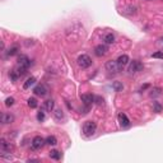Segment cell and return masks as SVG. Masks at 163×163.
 I'll return each mask as SVG.
<instances>
[{"label": "cell", "instance_id": "9a60e30c", "mask_svg": "<svg viewBox=\"0 0 163 163\" xmlns=\"http://www.w3.org/2000/svg\"><path fill=\"white\" fill-rule=\"evenodd\" d=\"M103 41H105L106 45H111V43L115 42V36L112 33H107L105 36V38H103Z\"/></svg>", "mask_w": 163, "mask_h": 163}, {"label": "cell", "instance_id": "277c9868", "mask_svg": "<svg viewBox=\"0 0 163 163\" xmlns=\"http://www.w3.org/2000/svg\"><path fill=\"white\" fill-rule=\"evenodd\" d=\"M142 70H143V64L138 60H133L130 62L129 68H127V72H129L130 74H135V73H138V72H142Z\"/></svg>", "mask_w": 163, "mask_h": 163}, {"label": "cell", "instance_id": "3957f363", "mask_svg": "<svg viewBox=\"0 0 163 163\" xmlns=\"http://www.w3.org/2000/svg\"><path fill=\"white\" fill-rule=\"evenodd\" d=\"M106 69H107V72L116 74V73L121 72L122 68L120 66V65H119L117 60H108L107 62H106Z\"/></svg>", "mask_w": 163, "mask_h": 163}, {"label": "cell", "instance_id": "9c48e42d", "mask_svg": "<svg viewBox=\"0 0 163 163\" xmlns=\"http://www.w3.org/2000/svg\"><path fill=\"white\" fill-rule=\"evenodd\" d=\"M18 64H19V66H23V68H27V69H28V66L31 65V60L28 59V56L21 55L19 58H18Z\"/></svg>", "mask_w": 163, "mask_h": 163}, {"label": "cell", "instance_id": "4fadbf2b", "mask_svg": "<svg viewBox=\"0 0 163 163\" xmlns=\"http://www.w3.org/2000/svg\"><path fill=\"white\" fill-rule=\"evenodd\" d=\"M54 106H55V102L52 99H47V101H45V103H43V110L47 111V112H52Z\"/></svg>", "mask_w": 163, "mask_h": 163}, {"label": "cell", "instance_id": "7c38bea8", "mask_svg": "<svg viewBox=\"0 0 163 163\" xmlns=\"http://www.w3.org/2000/svg\"><path fill=\"white\" fill-rule=\"evenodd\" d=\"M14 121V116L10 113H3L1 115V124L7 125V124H12Z\"/></svg>", "mask_w": 163, "mask_h": 163}, {"label": "cell", "instance_id": "d4e9b609", "mask_svg": "<svg viewBox=\"0 0 163 163\" xmlns=\"http://www.w3.org/2000/svg\"><path fill=\"white\" fill-rule=\"evenodd\" d=\"M13 105H14V98H13V97H9V98L5 99V106H7V107H10V106H13Z\"/></svg>", "mask_w": 163, "mask_h": 163}, {"label": "cell", "instance_id": "7a4b0ae2", "mask_svg": "<svg viewBox=\"0 0 163 163\" xmlns=\"http://www.w3.org/2000/svg\"><path fill=\"white\" fill-rule=\"evenodd\" d=\"M77 64L79 65V68H82V69H87V68H89L92 65V59L89 58L88 55L83 54V55H80L79 58H78Z\"/></svg>", "mask_w": 163, "mask_h": 163}, {"label": "cell", "instance_id": "83f0119b", "mask_svg": "<svg viewBox=\"0 0 163 163\" xmlns=\"http://www.w3.org/2000/svg\"><path fill=\"white\" fill-rule=\"evenodd\" d=\"M10 78H12V80L13 82H15V80H17L18 79V77H19V75H18V73L17 72H12V73H10Z\"/></svg>", "mask_w": 163, "mask_h": 163}, {"label": "cell", "instance_id": "8fae6325", "mask_svg": "<svg viewBox=\"0 0 163 163\" xmlns=\"http://www.w3.org/2000/svg\"><path fill=\"white\" fill-rule=\"evenodd\" d=\"M34 94H37V96H41V97H45L46 94H47V88H46L45 85H42V84H40V85H37L36 88L33 89Z\"/></svg>", "mask_w": 163, "mask_h": 163}, {"label": "cell", "instance_id": "cb8c5ba5", "mask_svg": "<svg viewBox=\"0 0 163 163\" xmlns=\"http://www.w3.org/2000/svg\"><path fill=\"white\" fill-rule=\"evenodd\" d=\"M161 96V88H154L150 92V97H158Z\"/></svg>", "mask_w": 163, "mask_h": 163}, {"label": "cell", "instance_id": "30bf717a", "mask_svg": "<svg viewBox=\"0 0 163 163\" xmlns=\"http://www.w3.org/2000/svg\"><path fill=\"white\" fill-rule=\"evenodd\" d=\"M119 122L122 127H129L130 126V120L127 119V116L125 113H119Z\"/></svg>", "mask_w": 163, "mask_h": 163}, {"label": "cell", "instance_id": "44dd1931", "mask_svg": "<svg viewBox=\"0 0 163 163\" xmlns=\"http://www.w3.org/2000/svg\"><path fill=\"white\" fill-rule=\"evenodd\" d=\"M112 88L115 89L116 92H120V91L124 89V85H122L121 82H113V83H112Z\"/></svg>", "mask_w": 163, "mask_h": 163}, {"label": "cell", "instance_id": "7402d4cb", "mask_svg": "<svg viewBox=\"0 0 163 163\" xmlns=\"http://www.w3.org/2000/svg\"><path fill=\"white\" fill-rule=\"evenodd\" d=\"M28 106H29L31 108H37V106H38V103H37V99L33 98V97H32V98H29V99H28Z\"/></svg>", "mask_w": 163, "mask_h": 163}, {"label": "cell", "instance_id": "e0dca14e", "mask_svg": "<svg viewBox=\"0 0 163 163\" xmlns=\"http://www.w3.org/2000/svg\"><path fill=\"white\" fill-rule=\"evenodd\" d=\"M34 83H36V78H34V77H31V78H28V79H27V82H26V83L23 84V88H24V89H28L29 87H31V85H33Z\"/></svg>", "mask_w": 163, "mask_h": 163}, {"label": "cell", "instance_id": "8992f818", "mask_svg": "<svg viewBox=\"0 0 163 163\" xmlns=\"http://www.w3.org/2000/svg\"><path fill=\"white\" fill-rule=\"evenodd\" d=\"M0 150L1 153H10L13 150V144L7 142L5 139H0Z\"/></svg>", "mask_w": 163, "mask_h": 163}, {"label": "cell", "instance_id": "2e32d148", "mask_svg": "<svg viewBox=\"0 0 163 163\" xmlns=\"http://www.w3.org/2000/svg\"><path fill=\"white\" fill-rule=\"evenodd\" d=\"M48 156H50V158L55 159V161H59V159L61 158V153L59 150H55V149H54V150H51Z\"/></svg>", "mask_w": 163, "mask_h": 163}, {"label": "cell", "instance_id": "52a82bcc", "mask_svg": "<svg viewBox=\"0 0 163 163\" xmlns=\"http://www.w3.org/2000/svg\"><path fill=\"white\" fill-rule=\"evenodd\" d=\"M107 51H108V47L106 45H98L94 48V54H96V56H98V58L105 56L106 54H107Z\"/></svg>", "mask_w": 163, "mask_h": 163}, {"label": "cell", "instance_id": "ba28073f", "mask_svg": "<svg viewBox=\"0 0 163 163\" xmlns=\"http://www.w3.org/2000/svg\"><path fill=\"white\" fill-rule=\"evenodd\" d=\"M80 99H82V102H83L84 105L89 107V106L94 102V96H92V94H82Z\"/></svg>", "mask_w": 163, "mask_h": 163}, {"label": "cell", "instance_id": "4316f807", "mask_svg": "<svg viewBox=\"0 0 163 163\" xmlns=\"http://www.w3.org/2000/svg\"><path fill=\"white\" fill-rule=\"evenodd\" d=\"M37 120H38V121L45 120V112H43V111H40V112L37 113Z\"/></svg>", "mask_w": 163, "mask_h": 163}, {"label": "cell", "instance_id": "d6986e66", "mask_svg": "<svg viewBox=\"0 0 163 163\" xmlns=\"http://www.w3.org/2000/svg\"><path fill=\"white\" fill-rule=\"evenodd\" d=\"M46 144H48V145H56L58 144V139L54 135H50V136L46 138Z\"/></svg>", "mask_w": 163, "mask_h": 163}, {"label": "cell", "instance_id": "f546056e", "mask_svg": "<svg viewBox=\"0 0 163 163\" xmlns=\"http://www.w3.org/2000/svg\"><path fill=\"white\" fill-rule=\"evenodd\" d=\"M157 45H158L161 48H163V37H161V38L158 40V42H157Z\"/></svg>", "mask_w": 163, "mask_h": 163}, {"label": "cell", "instance_id": "484cf974", "mask_svg": "<svg viewBox=\"0 0 163 163\" xmlns=\"http://www.w3.org/2000/svg\"><path fill=\"white\" fill-rule=\"evenodd\" d=\"M152 58H154V59H163V51H157V52L152 54Z\"/></svg>", "mask_w": 163, "mask_h": 163}, {"label": "cell", "instance_id": "ac0fdd59", "mask_svg": "<svg viewBox=\"0 0 163 163\" xmlns=\"http://www.w3.org/2000/svg\"><path fill=\"white\" fill-rule=\"evenodd\" d=\"M54 117H55L56 121H61L64 119V113H62L61 110H55L54 111Z\"/></svg>", "mask_w": 163, "mask_h": 163}, {"label": "cell", "instance_id": "5b68a950", "mask_svg": "<svg viewBox=\"0 0 163 163\" xmlns=\"http://www.w3.org/2000/svg\"><path fill=\"white\" fill-rule=\"evenodd\" d=\"M45 144H46V139H43L42 136H34L33 139H32V149L38 150Z\"/></svg>", "mask_w": 163, "mask_h": 163}, {"label": "cell", "instance_id": "ffe728a7", "mask_svg": "<svg viewBox=\"0 0 163 163\" xmlns=\"http://www.w3.org/2000/svg\"><path fill=\"white\" fill-rule=\"evenodd\" d=\"M18 50H19V47H18V46H13V47H10L9 50H8L7 56H14V55H17Z\"/></svg>", "mask_w": 163, "mask_h": 163}, {"label": "cell", "instance_id": "5bb4252c", "mask_svg": "<svg viewBox=\"0 0 163 163\" xmlns=\"http://www.w3.org/2000/svg\"><path fill=\"white\" fill-rule=\"evenodd\" d=\"M129 61H130V59H129V56L127 55H121L120 58L117 59V62H119V65L124 69V66H126L127 64H129Z\"/></svg>", "mask_w": 163, "mask_h": 163}, {"label": "cell", "instance_id": "603a6c76", "mask_svg": "<svg viewBox=\"0 0 163 163\" xmlns=\"http://www.w3.org/2000/svg\"><path fill=\"white\" fill-rule=\"evenodd\" d=\"M153 108H154V112H157V113L162 112V106L159 102H153Z\"/></svg>", "mask_w": 163, "mask_h": 163}, {"label": "cell", "instance_id": "f1b7e54d", "mask_svg": "<svg viewBox=\"0 0 163 163\" xmlns=\"http://www.w3.org/2000/svg\"><path fill=\"white\" fill-rule=\"evenodd\" d=\"M94 102L98 103V105H102V103H103V98H101V97H94Z\"/></svg>", "mask_w": 163, "mask_h": 163}, {"label": "cell", "instance_id": "6da1fadb", "mask_svg": "<svg viewBox=\"0 0 163 163\" xmlns=\"http://www.w3.org/2000/svg\"><path fill=\"white\" fill-rule=\"evenodd\" d=\"M97 130V124L94 121H85L83 125V134L85 136H93Z\"/></svg>", "mask_w": 163, "mask_h": 163}]
</instances>
